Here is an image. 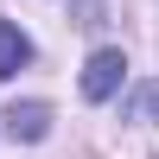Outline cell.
Here are the masks:
<instances>
[{
  "label": "cell",
  "mask_w": 159,
  "mask_h": 159,
  "mask_svg": "<svg viewBox=\"0 0 159 159\" xmlns=\"http://www.w3.org/2000/svg\"><path fill=\"white\" fill-rule=\"evenodd\" d=\"M121 83H127V57L115 45H102V51H89V64H83V96L89 102H108V96H121Z\"/></svg>",
  "instance_id": "6da1fadb"
},
{
  "label": "cell",
  "mask_w": 159,
  "mask_h": 159,
  "mask_svg": "<svg viewBox=\"0 0 159 159\" xmlns=\"http://www.w3.org/2000/svg\"><path fill=\"white\" fill-rule=\"evenodd\" d=\"M7 134L13 140H45L51 134V108L45 102H13L7 108Z\"/></svg>",
  "instance_id": "7a4b0ae2"
},
{
  "label": "cell",
  "mask_w": 159,
  "mask_h": 159,
  "mask_svg": "<svg viewBox=\"0 0 159 159\" xmlns=\"http://www.w3.org/2000/svg\"><path fill=\"white\" fill-rule=\"evenodd\" d=\"M25 64H32V38H25L13 19H0V83H7L13 70H25Z\"/></svg>",
  "instance_id": "3957f363"
},
{
  "label": "cell",
  "mask_w": 159,
  "mask_h": 159,
  "mask_svg": "<svg viewBox=\"0 0 159 159\" xmlns=\"http://www.w3.org/2000/svg\"><path fill=\"white\" fill-rule=\"evenodd\" d=\"M140 108H159V89H147V96H140Z\"/></svg>",
  "instance_id": "277c9868"
}]
</instances>
